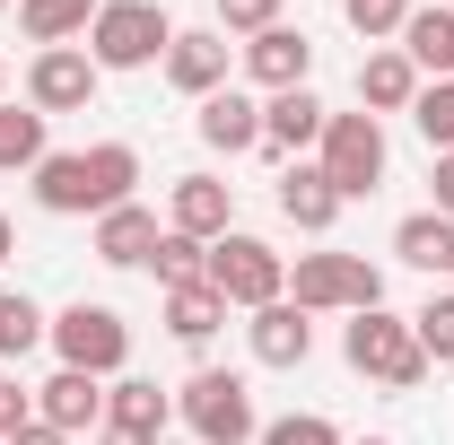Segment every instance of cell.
<instances>
[{
  "mask_svg": "<svg viewBox=\"0 0 454 445\" xmlns=\"http://www.w3.org/2000/svg\"><path fill=\"white\" fill-rule=\"evenodd\" d=\"M131 183H140V149L131 140H97V149H53L35 167V201L53 219H106V210L131 201Z\"/></svg>",
  "mask_w": 454,
  "mask_h": 445,
  "instance_id": "1",
  "label": "cell"
},
{
  "mask_svg": "<svg viewBox=\"0 0 454 445\" xmlns=\"http://www.w3.org/2000/svg\"><path fill=\"white\" fill-rule=\"evenodd\" d=\"M340 349H349V367H358L367 385H385V393L428 385V349H419V332H411V315H385V306H367V315H349Z\"/></svg>",
  "mask_w": 454,
  "mask_h": 445,
  "instance_id": "2",
  "label": "cell"
},
{
  "mask_svg": "<svg viewBox=\"0 0 454 445\" xmlns=\"http://www.w3.org/2000/svg\"><path fill=\"white\" fill-rule=\"evenodd\" d=\"M288 306L297 315H367V306H385V271L367 254H297Z\"/></svg>",
  "mask_w": 454,
  "mask_h": 445,
  "instance_id": "3",
  "label": "cell"
},
{
  "mask_svg": "<svg viewBox=\"0 0 454 445\" xmlns=\"http://www.w3.org/2000/svg\"><path fill=\"white\" fill-rule=\"evenodd\" d=\"M167 44H175V18L158 0H97V18H88L97 70H149V61H167Z\"/></svg>",
  "mask_w": 454,
  "mask_h": 445,
  "instance_id": "4",
  "label": "cell"
},
{
  "mask_svg": "<svg viewBox=\"0 0 454 445\" xmlns=\"http://www.w3.org/2000/svg\"><path fill=\"white\" fill-rule=\"evenodd\" d=\"M175 419H184V428H192L201 445H254V437H262L245 376H219V367H201L192 385L175 393Z\"/></svg>",
  "mask_w": 454,
  "mask_h": 445,
  "instance_id": "5",
  "label": "cell"
},
{
  "mask_svg": "<svg viewBox=\"0 0 454 445\" xmlns=\"http://www.w3.org/2000/svg\"><path fill=\"white\" fill-rule=\"evenodd\" d=\"M210 288H219L227 306H245V315L254 306H280L288 297V254H271L262 236H236L227 227L219 245H210Z\"/></svg>",
  "mask_w": 454,
  "mask_h": 445,
  "instance_id": "6",
  "label": "cell"
},
{
  "mask_svg": "<svg viewBox=\"0 0 454 445\" xmlns=\"http://www.w3.org/2000/svg\"><path fill=\"white\" fill-rule=\"evenodd\" d=\"M315 167L333 175L340 201L376 192V183H385V122H376V113H333L324 140H315Z\"/></svg>",
  "mask_w": 454,
  "mask_h": 445,
  "instance_id": "7",
  "label": "cell"
},
{
  "mask_svg": "<svg viewBox=\"0 0 454 445\" xmlns=\"http://www.w3.org/2000/svg\"><path fill=\"white\" fill-rule=\"evenodd\" d=\"M61 349V367H79V376H122V358H131V324L114 315V306H61L53 332H44Z\"/></svg>",
  "mask_w": 454,
  "mask_h": 445,
  "instance_id": "8",
  "label": "cell"
},
{
  "mask_svg": "<svg viewBox=\"0 0 454 445\" xmlns=\"http://www.w3.org/2000/svg\"><path fill=\"white\" fill-rule=\"evenodd\" d=\"M97 79H106V70L88 61V44H53V53L27 61V105L44 113V122H53V113H88L97 105Z\"/></svg>",
  "mask_w": 454,
  "mask_h": 445,
  "instance_id": "9",
  "label": "cell"
},
{
  "mask_svg": "<svg viewBox=\"0 0 454 445\" xmlns=\"http://www.w3.org/2000/svg\"><path fill=\"white\" fill-rule=\"evenodd\" d=\"M227 219H236V183H219V175H175V201H167V227H175V236L219 245Z\"/></svg>",
  "mask_w": 454,
  "mask_h": 445,
  "instance_id": "10",
  "label": "cell"
},
{
  "mask_svg": "<svg viewBox=\"0 0 454 445\" xmlns=\"http://www.w3.org/2000/svg\"><path fill=\"white\" fill-rule=\"evenodd\" d=\"M35 419L61 428V437H79V428H97L106 419V376H79V367H61L35 385Z\"/></svg>",
  "mask_w": 454,
  "mask_h": 445,
  "instance_id": "11",
  "label": "cell"
},
{
  "mask_svg": "<svg viewBox=\"0 0 454 445\" xmlns=\"http://www.w3.org/2000/svg\"><path fill=\"white\" fill-rule=\"evenodd\" d=\"M245 70L280 97V88H306V70H315V35L306 27H262V35H245Z\"/></svg>",
  "mask_w": 454,
  "mask_h": 445,
  "instance_id": "12",
  "label": "cell"
},
{
  "mask_svg": "<svg viewBox=\"0 0 454 445\" xmlns=\"http://www.w3.org/2000/svg\"><path fill=\"white\" fill-rule=\"evenodd\" d=\"M167 79L184 88V97H219V88H227V35H219V27H175Z\"/></svg>",
  "mask_w": 454,
  "mask_h": 445,
  "instance_id": "13",
  "label": "cell"
},
{
  "mask_svg": "<svg viewBox=\"0 0 454 445\" xmlns=\"http://www.w3.org/2000/svg\"><path fill=\"white\" fill-rule=\"evenodd\" d=\"M245 340H254L262 367H306V358H315V315H297L288 297H280V306H254Z\"/></svg>",
  "mask_w": 454,
  "mask_h": 445,
  "instance_id": "14",
  "label": "cell"
},
{
  "mask_svg": "<svg viewBox=\"0 0 454 445\" xmlns=\"http://www.w3.org/2000/svg\"><path fill=\"white\" fill-rule=\"evenodd\" d=\"M324 122H333V113H324L315 88H280V97L262 105V149L297 158V149H315V140H324Z\"/></svg>",
  "mask_w": 454,
  "mask_h": 445,
  "instance_id": "15",
  "label": "cell"
},
{
  "mask_svg": "<svg viewBox=\"0 0 454 445\" xmlns=\"http://www.w3.org/2000/svg\"><path fill=\"white\" fill-rule=\"evenodd\" d=\"M280 219L297 227V236H333V219H340V192H333V175L297 158V167L280 175Z\"/></svg>",
  "mask_w": 454,
  "mask_h": 445,
  "instance_id": "16",
  "label": "cell"
},
{
  "mask_svg": "<svg viewBox=\"0 0 454 445\" xmlns=\"http://www.w3.org/2000/svg\"><path fill=\"white\" fill-rule=\"evenodd\" d=\"M419 88H428V79L411 70V53H402V44H385V53L358 61V105H367V113H411V97H419Z\"/></svg>",
  "mask_w": 454,
  "mask_h": 445,
  "instance_id": "17",
  "label": "cell"
},
{
  "mask_svg": "<svg viewBox=\"0 0 454 445\" xmlns=\"http://www.w3.org/2000/svg\"><path fill=\"white\" fill-rule=\"evenodd\" d=\"M158 210H140V201H122V210H106L97 219V262H114V271H131V262H149L158 254Z\"/></svg>",
  "mask_w": 454,
  "mask_h": 445,
  "instance_id": "18",
  "label": "cell"
},
{
  "mask_svg": "<svg viewBox=\"0 0 454 445\" xmlns=\"http://www.w3.org/2000/svg\"><path fill=\"white\" fill-rule=\"evenodd\" d=\"M201 140H210L219 158H245V149H262V105H254V97H236V88L201 97Z\"/></svg>",
  "mask_w": 454,
  "mask_h": 445,
  "instance_id": "19",
  "label": "cell"
},
{
  "mask_svg": "<svg viewBox=\"0 0 454 445\" xmlns=\"http://www.w3.org/2000/svg\"><path fill=\"white\" fill-rule=\"evenodd\" d=\"M402 53H411L419 79H454V9H446V0H437V9H411Z\"/></svg>",
  "mask_w": 454,
  "mask_h": 445,
  "instance_id": "20",
  "label": "cell"
},
{
  "mask_svg": "<svg viewBox=\"0 0 454 445\" xmlns=\"http://www.w3.org/2000/svg\"><path fill=\"white\" fill-rule=\"evenodd\" d=\"M167 419H175V402L149 385V376H114V385H106V428H140V437H158Z\"/></svg>",
  "mask_w": 454,
  "mask_h": 445,
  "instance_id": "21",
  "label": "cell"
},
{
  "mask_svg": "<svg viewBox=\"0 0 454 445\" xmlns=\"http://www.w3.org/2000/svg\"><path fill=\"white\" fill-rule=\"evenodd\" d=\"M394 254L411 262V271H454V219H437V210H411V219L394 227Z\"/></svg>",
  "mask_w": 454,
  "mask_h": 445,
  "instance_id": "22",
  "label": "cell"
},
{
  "mask_svg": "<svg viewBox=\"0 0 454 445\" xmlns=\"http://www.w3.org/2000/svg\"><path fill=\"white\" fill-rule=\"evenodd\" d=\"M219 324H227V297L210 288V279H192V288H167V332H175V340H192V349H201Z\"/></svg>",
  "mask_w": 454,
  "mask_h": 445,
  "instance_id": "23",
  "label": "cell"
},
{
  "mask_svg": "<svg viewBox=\"0 0 454 445\" xmlns=\"http://www.w3.org/2000/svg\"><path fill=\"white\" fill-rule=\"evenodd\" d=\"M88 18H97V0H18V27H27V44H70V35H88Z\"/></svg>",
  "mask_w": 454,
  "mask_h": 445,
  "instance_id": "24",
  "label": "cell"
},
{
  "mask_svg": "<svg viewBox=\"0 0 454 445\" xmlns=\"http://www.w3.org/2000/svg\"><path fill=\"white\" fill-rule=\"evenodd\" d=\"M44 158H53V149H44V113L35 105H0V175H35L44 167Z\"/></svg>",
  "mask_w": 454,
  "mask_h": 445,
  "instance_id": "25",
  "label": "cell"
},
{
  "mask_svg": "<svg viewBox=\"0 0 454 445\" xmlns=\"http://www.w3.org/2000/svg\"><path fill=\"white\" fill-rule=\"evenodd\" d=\"M149 271L167 279V288H192V279H210V245H201V236H158V254H149Z\"/></svg>",
  "mask_w": 454,
  "mask_h": 445,
  "instance_id": "26",
  "label": "cell"
},
{
  "mask_svg": "<svg viewBox=\"0 0 454 445\" xmlns=\"http://www.w3.org/2000/svg\"><path fill=\"white\" fill-rule=\"evenodd\" d=\"M411 122H419V140L446 158V149H454V79H428V88L411 97Z\"/></svg>",
  "mask_w": 454,
  "mask_h": 445,
  "instance_id": "27",
  "label": "cell"
},
{
  "mask_svg": "<svg viewBox=\"0 0 454 445\" xmlns=\"http://www.w3.org/2000/svg\"><path fill=\"white\" fill-rule=\"evenodd\" d=\"M44 332H53V315H35L27 297H9V288H0V358H27Z\"/></svg>",
  "mask_w": 454,
  "mask_h": 445,
  "instance_id": "28",
  "label": "cell"
},
{
  "mask_svg": "<svg viewBox=\"0 0 454 445\" xmlns=\"http://www.w3.org/2000/svg\"><path fill=\"white\" fill-rule=\"evenodd\" d=\"M411 332H419V349H428V367H454V288L411 315Z\"/></svg>",
  "mask_w": 454,
  "mask_h": 445,
  "instance_id": "29",
  "label": "cell"
},
{
  "mask_svg": "<svg viewBox=\"0 0 454 445\" xmlns=\"http://www.w3.org/2000/svg\"><path fill=\"white\" fill-rule=\"evenodd\" d=\"M340 18L376 44V35H402V27H411V0H340Z\"/></svg>",
  "mask_w": 454,
  "mask_h": 445,
  "instance_id": "30",
  "label": "cell"
},
{
  "mask_svg": "<svg viewBox=\"0 0 454 445\" xmlns=\"http://www.w3.org/2000/svg\"><path fill=\"white\" fill-rule=\"evenodd\" d=\"M262 445H349V437H340L324 410H288V419H271V428H262Z\"/></svg>",
  "mask_w": 454,
  "mask_h": 445,
  "instance_id": "31",
  "label": "cell"
},
{
  "mask_svg": "<svg viewBox=\"0 0 454 445\" xmlns=\"http://www.w3.org/2000/svg\"><path fill=\"white\" fill-rule=\"evenodd\" d=\"M280 27V0H219V35H262Z\"/></svg>",
  "mask_w": 454,
  "mask_h": 445,
  "instance_id": "32",
  "label": "cell"
},
{
  "mask_svg": "<svg viewBox=\"0 0 454 445\" xmlns=\"http://www.w3.org/2000/svg\"><path fill=\"white\" fill-rule=\"evenodd\" d=\"M27 419H35V393H18V385H9V376H0V445L18 437Z\"/></svg>",
  "mask_w": 454,
  "mask_h": 445,
  "instance_id": "33",
  "label": "cell"
},
{
  "mask_svg": "<svg viewBox=\"0 0 454 445\" xmlns=\"http://www.w3.org/2000/svg\"><path fill=\"white\" fill-rule=\"evenodd\" d=\"M437 219H454V149L437 158Z\"/></svg>",
  "mask_w": 454,
  "mask_h": 445,
  "instance_id": "34",
  "label": "cell"
},
{
  "mask_svg": "<svg viewBox=\"0 0 454 445\" xmlns=\"http://www.w3.org/2000/svg\"><path fill=\"white\" fill-rule=\"evenodd\" d=\"M9 445H70V437H61V428H44V419H27V428H18Z\"/></svg>",
  "mask_w": 454,
  "mask_h": 445,
  "instance_id": "35",
  "label": "cell"
},
{
  "mask_svg": "<svg viewBox=\"0 0 454 445\" xmlns=\"http://www.w3.org/2000/svg\"><path fill=\"white\" fill-rule=\"evenodd\" d=\"M97 445H158V437H140V428H106Z\"/></svg>",
  "mask_w": 454,
  "mask_h": 445,
  "instance_id": "36",
  "label": "cell"
},
{
  "mask_svg": "<svg viewBox=\"0 0 454 445\" xmlns=\"http://www.w3.org/2000/svg\"><path fill=\"white\" fill-rule=\"evenodd\" d=\"M9 254H18V227H9V219H0V262H9Z\"/></svg>",
  "mask_w": 454,
  "mask_h": 445,
  "instance_id": "37",
  "label": "cell"
},
{
  "mask_svg": "<svg viewBox=\"0 0 454 445\" xmlns=\"http://www.w3.org/2000/svg\"><path fill=\"white\" fill-rule=\"evenodd\" d=\"M358 445H394V437H358Z\"/></svg>",
  "mask_w": 454,
  "mask_h": 445,
  "instance_id": "38",
  "label": "cell"
},
{
  "mask_svg": "<svg viewBox=\"0 0 454 445\" xmlns=\"http://www.w3.org/2000/svg\"><path fill=\"white\" fill-rule=\"evenodd\" d=\"M0 9H9V0H0Z\"/></svg>",
  "mask_w": 454,
  "mask_h": 445,
  "instance_id": "39",
  "label": "cell"
},
{
  "mask_svg": "<svg viewBox=\"0 0 454 445\" xmlns=\"http://www.w3.org/2000/svg\"><path fill=\"white\" fill-rule=\"evenodd\" d=\"M0 79H9V70H0Z\"/></svg>",
  "mask_w": 454,
  "mask_h": 445,
  "instance_id": "40",
  "label": "cell"
},
{
  "mask_svg": "<svg viewBox=\"0 0 454 445\" xmlns=\"http://www.w3.org/2000/svg\"><path fill=\"white\" fill-rule=\"evenodd\" d=\"M446 9H454V0H446Z\"/></svg>",
  "mask_w": 454,
  "mask_h": 445,
  "instance_id": "41",
  "label": "cell"
}]
</instances>
